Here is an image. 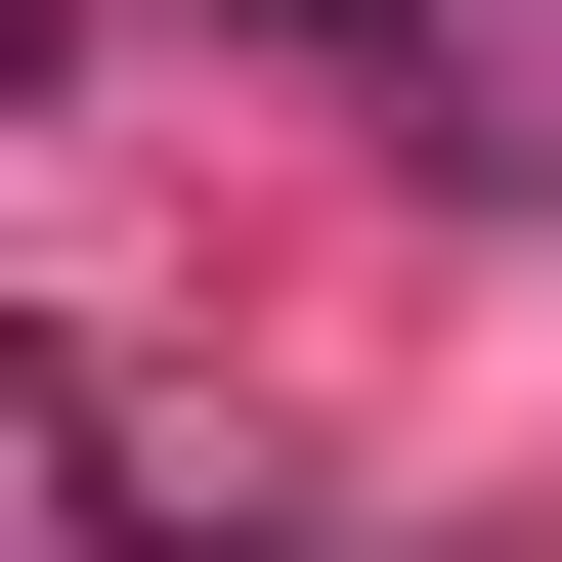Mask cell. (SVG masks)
I'll return each mask as SVG.
<instances>
[]
</instances>
